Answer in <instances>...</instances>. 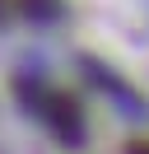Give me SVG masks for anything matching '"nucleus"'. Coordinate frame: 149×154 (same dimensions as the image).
Here are the masks:
<instances>
[{"label": "nucleus", "mask_w": 149, "mask_h": 154, "mask_svg": "<svg viewBox=\"0 0 149 154\" xmlns=\"http://www.w3.org/2000/svg\"><path fill=\"white\" fill-rule=\"evenodd\" d=\"M37 117L61 140H79V112H74V103L65 94H37Z\"/></svg>", "instance_id": "nucleus-1"}]
</instances>
